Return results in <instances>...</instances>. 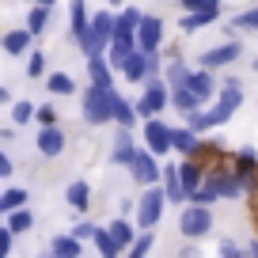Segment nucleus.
I'll return each mask as SVG.
<instances>
[{
	"label": "nucleus",
	"instance_id": "obj_1",
	"mask_svg": "<svg viewBox=\"0 0 258 258\" xmlns=\"http://www.w3.org/2000/svg\"><path fill=\"white\" fill-rule=\"evenodd\" d=\"M239 106H243V88H239V80H228L224 88L217 91V103L205 110V125H209V129L213 125H224Z\"/></svg>",
	"mask_w": 258,
	"mask_h": 258
},
{
	"label": "nucleus",
	"instance_id": "obj_2",
	"mask_svg": "<svg viewBox=\"0 0 258 258\" xmlns=\"http://www.w3.org/2000/svg\"><path fill=\"white\" fill-rule=\"evenodd\" d=\"M114 103H118V91L88 88V91H84V121H88V125L114 121Z\"/></svg>",
	"mask_w": 258,
	"mask_h": 258
},
{
	"label": "nucleus",
	"instance_id": "obj_3",
	"mask_svg": "<svg viewBox=\"0 0 258 258\" xmlns=\"http://www.w3.org/2000/svg\"><path fill=\"white\" fill-rule=\"evenodd\" d=\"M167 103H171V88H167V80H160V76H148V80H145V95L137 99V106H133V110H137V118L152 121Z\"/></svg>",
	"mask_w": 258,
	"mask_h": 258
},
{
	"label": "nucleus",
	"instance_id": "obj_4",
	"mask_svg": "<svg viewBox=\"0 0 258 258\" xmlns=\"http://www.w3.org/2000/svg\"><path fill=\"white\" fill-rule=\"evenodd\" d=\"M178 232H182L186 239H205V235L213 232V213L205 209V205H186V209L178 213Z\"/></svg>",
	"mask_w": 258,
	"mask_h": 258
},
{
	"label": "nucleus",
	"instance_id": "obj_5",
	"mask_svg": "<svg viewBox=\"0 0 258 258\" xmlns=\"http://www.w3.org/2000/svg\"><path fill=\"white\" fill-rule=\"evenodd\" d=\"M163 205H167V198H163L160 186H148V190L141 194V202H137V224H141V232H152V228L160 224Z\"/></svg>",
	"mask_w": 258,
	"mask_h": 258
},
{
	"label": "nucleus",
	"instance_id": "obj_6",
	"mask_svg": "<svg viewBox=\"0 0 258 258\" xmlns=\"http://www.w3.org/2000/svg\"><path fill=\"white\" fill-rule=\"evenodd\" d=\"M129 171H133V178H137V182L145 186V190H148V186H156V182H160V175H163L160 160H156V156L148 152V148H141V152H137V160L129 163Z\"/></svg>",
	"mask_w": 258,
	"mask_h": 258
},
{
	"label": "nucleus",
	"instance_id": "obj_7",
	"mask_svg": "<svg viewBox=\"0 0 258 258\" xmlns=\"http://www.w3.org/2000/svg\"><path fill=\"white\" fill-rule=\"evenodd\" d=\"M163 42V19L160 16H141V27H137V49L141 53H156Z\"/></svg>",
	"mask_w": 258,
	"mask_h": 258
},
{
	"label": "nucleus",
	"instance_id": "obj_8",
	"mask_svg": "<svg viewBox=\"0 0 258 258\" xmlns=\"http://www.w3.org/2000/svg\"><path fill=\"white\" fill-rule=\"evenodd\" d=\"M243 57V46L239 42H224V46H213V49H205L202 53V69H224V64H232V61H239Z\"/></svg>",
	"mask_w": 258,
	"mask_h": 258
},
{
	"label": "nucleus",
	"instance_id": "obj_9",
	"mask_svg": "<svg viewBox=\"0 0 258 258\" xmlns=\"http://www.w3.org/2000/svg\"><path fill=\"white\" fill-rule=\"evenodd\" d=\"M145 145H148V152L160 160V156H167L171 152V125H163V121H145Z\"/></svg>",
	"mask_w": 258,
	"mask_h": 258
},
{
	"label": "nucleus",
	"instance_id": "obj_10",
	"mask_svg": "<svg viewBox=\"0 0 258 258\" xmlns=\"http://www.w3.org/2000/svg\"><path fill=\"white\" fill-rule=\"evenodd\" d=\"M137 27H141V12L125 8L121 16H114V38L110 42H129V46H137Z\"/></svg>",
	"mask_w": 258,
	"mask_h": 258
},
{
	"label": "nucleus",
	"instance_id": "obj_11",
	"mask_svg": "<svg viewBox=\"0 0 258 258\" xmlns=\"http://www.w3.org/2000/svg\"><path fill=\"white\" fill-rule=\"evenodd\" d=\"M205 182H209L220 198H239V194L247 190V182H243L235 171H213V175H205Z\"/></svg>",
	"mask_w": 258,
	"mask_h": 258
},
{
	"label": "nucleus",
	"instance_id": "obj_12",
	"mask_svg": "<svg viewBox=\"0 0 258 258\" xmlns=\"http://www.w3.org/2000/svg\"><path fill=\"white\" fill-rule=\"evenodd\" d=\"M186 91H190L198 103H209V99L217 95V80H213L209 69H198V73H190V80H186Z\"/></svg>",
	"mask_w": 258,
	"mask_h": 258
},
{
	"label": "nucleus",
	"instance_id": "obj_13",
	"mask_svg": "<svg viewBox=\"0 0 258 258\" xmlns=\"http://www.w3.org/2000/svg\"><path fill=\"white\" fill-rule=\"evenodd\" d=\"M160 190H163V198L167 202H175V205H190V198H186V190H182V178H178V167H163V175H160Z\"/></svg>",
	"mask_w": 258,
	"mask_h": 258
},
{
	"label": "nucleus",
	"instance_id": "obj_14",
	"mask_svg": "<svg viewBox=\"0 0 258 258\" xmlns=\"http://www.w3.org/2000/svg\"><path fill=\"white\" fill-rule=\"evenodd\" d=\"M88 76H91V88H103V91H114V73L110 64H106V57H88Z\"/></svg>",
	"mask_w": 258,
	"mask_h": 258
},
{
	"label": "nucleus",
	"instance_id": "obj_15",
	"mask_svg": "<svg viewBox=\"0 0 258 258\" xmlns=\"http://www.w3.org/2000/svg\"><path fill=\"white\" fill-rule=\"evenodd\" d=\"M232 171L247 182V178H258V152L254 148H239L235 152V160H232Z\"/></svg>",
	"mask_w": 258,
	"mask_h": 258
},
{
	"label": "nucleus",
	"instance_id": "obj_16",
	"mask_svg": "<svg viewBox=\"0 0 258 258\" xmlns=\"http://www.w3.org/2000/svg\"><path fill=\"white\" fill-rule=\"evenodd\" d=\"M178 178H182V190H186V198H190V194L205 182V171H202L198 160H182V163H178Z\"/></svg>",
	"mask_w": 258,
	"mask_h": 258
},
{
	"label": "nucleus",
	"instance_id": "obj_17",
	"mask_svg": "<svg viewBox=\"0 0 258 258\" xmlns=\"http://www.w3.org/2000/svg\"><path fill=\"white\" fill-rule=\"evenodd\" d=\"M38 152L42 156H46V160H53V156H61L64 152V133H61V129H42V133H38Z\"/></svg>",
	"mask_w": 258,
	"mask_h": 258
},
{
	"label": "nucleus",
	"instance_id": "obj_18",
	"mask_svg": "<svg viewBox=\"0 0 258 258\" xmlns=\"http://www.w3.org/2000/svg\"><path fill=\"white\" fill-rule=\"evenodd\" d=\"M106 232H110V239L118 243V250H121V254H125V250L133 247V243H137V232H133V224H129L125 217L110 220V228H106Z\"/></svg>",
	"mask_w": 258,
	"mask_h": 258
},
{
	"label": "nucleus",
	"instance_id": "obj_19",
	"mask_svg": "<svg viewBox=\"0 0 258 258\" xmlns=\"http://www.w3.org/2000/svg\"><path fill=\"white\" fill-rule=\"evenodd\" d=\"M64 202L73 205L76 213H88V205H91V186L84 182V178H76V182H69V190H64Z\"/></svg>",
	"mask_w": 258,
	"mask_h": 258
},
{
	"label": "nucleus",
	"instance_id": "obj_20",
	"mask_svg": "<svg viewBox=\"0 0 258 258\" xmlns=\"http://www.w3.org/2000/svg\"><path fill=\"white\" fill-rule=\"evenodd\" d=\"M121 76H125L129 84H145V80H148V53H141V49H137V53H129Z\"/></svg>",
	"mask_w": 258,
	"mask_h": 258
},
{
	"label": "nucleus",
	"instance_id": "obj_21",
	"mask_svg": "<svg viewBox=\"0 0 258 258\" xmlns=\"http://www.w3.org/2000/svg\"><path fill=\"white\" fill-rule=\"evenodd\" d=\"M80 250H84V243L76 239L73 232H69V235H57V239L49 243V254H53V258H80Z\"/></svg>",
	"mask_w": 258,
	"mask_h": 258
},
{
	"label": "nucleus",
	"instance_id": "obj_22",
	"mask_svg": "<svg viewBox=\"0 0 258 258\" xmlns=\"http://www.w3.org/2000/svg\"><path fill=\"white\" fill-rule=\"evenodd\" d=\"M171 148H175V152H186L194 160V156H198V133H194V129H171Z\"/></svg>",
	"mask_w": 258,
	"mask_h": 258
},
{
	"label": "nucleus",
	"instance_id": "obj_23",
	"mask_svg": "<svg viewBox=\"0 0 258 258\" xmlns=\"http://www.w3.org/2000/svg\"><path fill=\"white\" fill-rule=\"evenodd\" d=\"M163 80H167V88H182V84L190 80V69H186V64L178 61L175 53H171V61H167V73H163Z\"/></svg>",
	"mask_w": 258,
	"mask_h": 258
},
{
	"label": "nucleus",
	"instance_id": "obj_24",
	"mask_svg": "<svg viewBox=\"0 0 258 258\" xmlns=\"http://www.w3.org/2000/svg\"><path fill=\"white\" fill-rule=\"evenodd\" d=\"M186 16H220V0H178Z\"/></svg>",
	"mask_w": 258,
	"mask_h": 258
},
{
	"label": "nucleus",
	"instance_id": "obj_25",
	"mask_svg": "<svg viewBox=\"0 0 258 258\" xmlns=\"http://www.w3.org/2000/svg\"><path fill=\"white\" fill-rule=\"evenodd\" d=\"M171 103H175V110H178V114H194V110H202V103H198V99L186 91V84H182V88H171Z\"/></svg>",
	"mask_w": 258,
	"mask_h": 258
},
{
	"label": "nucleus",
	"instance_id": "obj_26",
	"mask_svg": "<svg viewBox=\"0 0 258 258\" xmlns=\"http://www.w3.org/2000/svg\"><path fill=\"white\" fill-rule=\"evenodd\" d=\"M4 49H8L12 57L27 53V49H31V31H8L4 34Z\"/></svg>",
	"mask_w": 258,
	"mask_h": 258
},
{
	"label": "nucleus",
	"instance_id": "obj_27",
	"mask_svg": "<svg viewBox=\"0 0 258 258\" xmlns=\"http://www.w3.org/2000/svg\"><path fill=\"white\" fill-rule=\"evenodd\" d=\"M91 243H95V247H99V258H121L118 243L110 239V232H106V228H95V235H91Z\"/></svg>",
	"mask_w": 258,
	"mask_h": 258
},
{
	"label": "nucleus",
	"instance_id": "obj_28",
	"mask_svg": "<svg viewBox=\"0 0 258 258\" xmlns=\"http://www.w3.org/2000/svg\"><path fill=\"white\" fill-rule=\"evenodd\" d=\"M31 228H34V213H31V209L8 213V232H12V235H23V232H31Z\"/></svg>",
	"mask_w": 258,
	"mask_h": 258
},
{
	"label": "nucleus",
	"instance_id": "obj_29",
	"mask_svg": "<svg viewBox=\"0 0 258 258\" xmlns=\"http://www.w3.org/2000/svg\"><path fill=\"white\" fill-rule=\"evenodd\" d=\"M46 88L53 91V95H73V91H76V80H73L69 73H49V76H46Z\"/></svg>",
	"mask_w": 258,
	"mask_h": 258
},
{
	"label": "nucleus",
	"instance_id": "obj_30",
	"mask_svg": "<svg viewBox=\"0 0 258 258\" xmlns=\"http://www.w3.org/2000/svg\"><path fill=\"white\" fill-rule=\"evenodd\" d=\"M114 121H118L121 129H133V125L141 121V118H137V110H133V106H129L121 95H118V103H114Z\"/></svg>",
	"mask_w": 258,
	"mask_h": 258
},
{
	"label": "nucleus",
	"instance_id": "obj_31",
	"mask_svg": "<svg viewBox=\"0 0 258 258\" xmlns=\"http://www.w3.org/2000/svg\"><path fill=\"white\" fill-rule=\"evenodd\" d=\"M4 198V213H16V209H27V190H19V186H12V190L0 194Z\"/></svg>",
	"mask_w": 258,
	"mask_h": 258
},
{
	"label": "nucleus",
	"instance_id": "obj_32",
	"mask_svg": "<svg viewBox=\"0 0 258 258\" xmlns=\"http://www.w3.org/2000/svg\"><path fill=\"white\" fill-rule=\"evenodd\" d=\"M213 202H220V194L217 190H213V186L209 182H202V186H198V190H194L190 194V205H205V209H209V205Z\"/></svg>",
	"mask_w": 258,
	"mask_h": 258
},
{
	"label": "nucleus",
	"instance_id": "obj_33",
	"mask_svg": "<svg viewBox=\"0 0 258 258\" xmlns=\"http://www.w3.org/2000/svg\"><path fill=\"white\" fill-rule=\"evenodd\" d=\"M46 23H49V12L34 4L31 16H27V31H31V34H42V31H46Z\"/></svg>",
	"mask_w": 258,
	"mask_h": 258
},
{
	"label": "nucleus",
	"instance_id": "obj_34",
	"mask_svg": "<svg viewBox=\"0 0 258 258\" xmlns=\"http://www.w3.org/2000/svg\"><path fill=\"white\" fill-rule=\"evenodd\" d=\"M232 31H258V8L235 16V19H232Z\"/></svg>",
	"mask_w": 258,
	"mask_h": 258
},
{
	"label": "nucleus",
	"instance_id": "obj_35",
	"mask_svg": "<svg viewBox=\"0 0 258 258\" xmlns=\"http://www.w3.org/2000/svg\"><path fill=\"white\" fill-rule=\"evenodd\" d=\"M152 243H156V235H152V232L137 235V243H133V247H129V258H145L148 250H152Z\"/></svg>",
	"mask_w": 258,
	"mask_h": 258
},
{
	"label": "nucleus",
	"instance_id": "obj_36",
	"mask_svg": "<svg viewBox=\"0 0 258 258\" xmlns=\"http://www.w3.org/2000/svg\"><path fill=\"white\" fill-rule=\"evenodd\" d=\"M34 110H38V106H31V103H16V106H12V121H16V125H27V121L34 118Z\"/></svg>",
	"mask_w": 258,
	"mask_h": 258
},
{
	"label": "nucleus",
	"instance_id": "obj_37",
	"mask_svg": "<svg viewBox=\"0 0 258 258\" xmlns=\"http://www.w3.org/2000/svg\"><path fill=\"white\" fill-rule=\"evenodd\" d=\"M213 19H217V16H182V23H178V27L194 34V31H202V27H209Z\"/></svg>",
	"mask_w": 258,
	"mask_h": 258
},
{
	"label": "nucleus",
	"instance_id": "obj_38",
	"mask_svg": "<svg viewBox=\"0 0 258 258\" xmlns=\"http://www.w3.org/2000/svg\"><path fill=\"white\" fill-rule=\"evenodd\" d=\"M34 118H38L42 129H53V125H57V110H53V106H38V110H34Z\"/></svg>",
	"mask_w": 258,
	"mask_h": 258
},
{
	"label": "nucleus",
	"instance_id": "obj_39",
	"mask_svg": "<svg viewBox=\"0 0 258 258\" xmlns=\"http://www.w3.org/2000/svg\"><path fill=\"white\" fill-rule=\"evenodd\" d=\"M220 258H250V254L235 247V239H224V243H220Z\"/></svg>",
	"mask_w": 258,
	"mask_h": 258
},
{
	"label": "nucleus",
	"instance_id": "obj_40",
	"mask_svg": "<svg viewBox=\"0 0 258 258\" xmlns=\"http://www.w3.org/2000/svg\"><path fill=\"white\" fill-rule=\"evenodd\" d=\"M42 73H46V57L31 53V61H27V76H42Z\"/></svg>",
	"mask_w": 258,
	"mask_h": 258
},
{
	"label": "nucleus",
	"instance_id": "obj_41",
	"mask_svg": "<svg viewBox=\"0 0 258 258\" xmlns=\"http://www.w3.org/2000/svg\"><path fill=\"white\" fill-rule=\"evenodd\" d=\"M73 235H76V239H80V243H84V239H91V235H95V224H88V220H80V224L73 228Z\"/></svg>",
	"mask_w": 258,
	"mask_h": 258
},
{
	"label": "nucleus",
	"instance_id": "obj_42",
	"mask_svg": "<svg viewBox=\"0 0 258 258\" xmlns=\"http://www.w3.org/2000/svg\"><path fill=\"white\" fill-rule=\"evenodd\" d=\"M12 239H16V235H12L8 228H0V254H8V250H12Z\"/></svg>",
	"mask_w": 258,
	"mask_h": 258
},
{
	"label": "nucleus",
	"instance_id": "obj_43",
	"mask_svg": "<svg viewBox=\"0 0 258 258\" xmlns=\"http://www.w3.org/2000/svg\"><path fill=\"white\" fill-rule=\"evenodd\" d=\"M0 178H12V160H8V152H0Z\"/></svg>",
	"mask_w": 258,
	"mask_h": 258
},
{
	"label": "nucleus",
	"instance_id": "obj_44",
	"mask_svg": "<svg viewBox=\"0 0 258 258\" xmlns=\"http://www.w3.org/2000/svg\"><path fill=\"white\" fill-rule=\"evenodd\" d=\"M178 258H198V247H182V254Z\"/></svg>",
	"mask_w": 258,
	"mask_h": 258
},
{
	"label": "nucleus",
	"instance_id": "obj_45",
	"mask_svg": "<svg viewBox=\"0 0 258 258\" xmlns=\"http://www.w3.org/2000/svg\"><path fill=\"white\" fill-rule=\"evenodd\" d=\"M247 254H250V258H258V239H254V243H247Z\"/></svg>",
	"mask_w": 258,
	"mask_h": 258
},
{
	"label": "nucleus",
	"instance_id": "obj_46",
	"mask_svg": "<svg viewBox=\"0 0 258 258\" xmlns=\"http://www.w3.org/2000/svg\"><path fill=\"white\" fill-rule=\"evenodd\" d=\"M8 99H12V91H8V88H0V103H8Z\"/></svg>",
	"mask_w": 258,
	"mask_h": 258
},
{
	"label": "nucleus",
	"instance_id": "obj_47",
	"mask_svg": "<svg viewBox=\"0 0 258 258\" xmlns=\"http://www.w3.org/2000/svg\"><path fill=\"white\" fill-rule=\"evenodd\" d=\"M53 4H57V0H38V8H46V12L53 8Z\"/></svg>",
	"mask_w": 258,
	"mask_h": 258
},
{
	"label": "nucleus",
	"instance_id": "obj_48",
	"mask_svg": "<svg viewBox=\"0 0 258 258\" xmlns=\"http://www.w3.org/2000/svg\"><path fill=\"white\" fill-rule=\"evenodd\" d=\"M0 217H4V198H0Z\"/></svg>",
	"mask_w": 258,
	"mask_h": 258
},
{
	"label": "nucleus",
	"instance_id": "obj_49",
	"mask_svg": "<svg viewBox=\"0 0 258 258\" xmlns=\"http://www.w3.org/2000/svg\"><path fill=\"white\" fill-rule=\"evenodd\" d=\"M254 190H258V178H254Z\"/></svg>",
	"mask_w": 258,
	"mask_h": 258
},
{
	"label": "nucleus",
	"instance_id": "obj_50",
	"mask_svg": "<svg viewBox=\"0 0 258 258\" xmlns=\"http://www.w3.org/2000/svg\"><path fill=\"white\" fill-rule=\"evenodd\" d=\"M0 258H8V254H0Z\"/></svg>",
	"mask_w": 258,
	"mask_h": 258
},
{
	"label": "nucleus",
	"instance_id": "obj_51",
	"mask_svg": "<svg viewBox=\"0 0 258 258\" xmlns=\"http://www.w3.org/2000/svg\"><path fill=\"white\" fill-rule=\"evenodd\" d=\"M46 258H53V254H46Z\"/></svg>",
	"mask_w": 258,
	"mask_h": 258
}]
</instances>
